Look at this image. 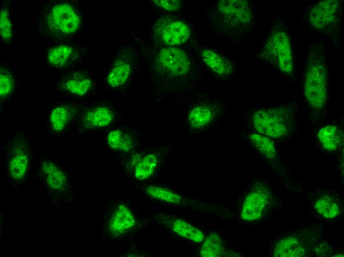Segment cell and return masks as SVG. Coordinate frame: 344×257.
<instances>
[{
  "label": "cell",
  "mask_w": 344,
  "mask_h": 257,
  "mask_svg": "<svg viewBox=\"0 0 344 257\" xmlns=\"http://www.w3.org/2000/svg\"><path fill=\"white\" fill-rule=\"evenodd\" d=\"M328 71L323 56L316 50L308 53L304 83L305 97L313 108L321 109L327 101Z\"/></svg>",
  "instance_id": "obj_1"
},
{
  "label": "cell",
  "mask_w": 344,
  "mask_h": 257,
  "mask_svg": "<svg viewBox=\"0 0 344 257\" xmlns=\"http://www.w3.org/2000/svg\"><path fill=\"white\" fill-rule=\"evenodd\" d=\"M292 109L277 106L261 109L255 111L252 116L254 128L265 136L279 138L289 132L293 121Z\"/></svg>",
  "instance_id": "obj_2"
},
{
  "label": "cell",
  "mask_w": 344,
  "mask_h": 257,
  "mask_svg": "<svg viewBox=\"0 0 344 257\" xmlns=\"http://www.w3.org/2000/svg\"><path fill=\"white\" fill-rule=\"evenodd\" d=\"M43 22L48 33L59 37L75 33L81 25L80 17L76 9L64 2L52 4L45 12Z\"/></svg>",
  "instance_id": "obj_3"
},
{
  "label": "cell",
  "mask_w": 344,
  "mask_h": 257,
  "mask_svg": "<svg viewBox=\"0 0 344 257\" xmlns=\"http://www.w3.org/2000/svg\"><path fill=\"white\" fill-rule=\"evenodd\" d=\"M261 56L283 72L292 73L293 61L291 48L289 38L283 31L275 32L268 38Z\"/></svg>",
  "instance_id": "obj_4"
},
{
  "label": "cell",
  "mask_w": 344,
  "mask_h": 257,
  "mask_svg": "<svg viewBox=\"0 0 344 257\" xmlns=\"http://www.w3.org/2000/svg\"><path fill=\"white\" fill-rule=\"evenodd\" d=\"M339 10L337 0L319 1L311 8L308 22L316 30L330 32L337 25Z\"/></svg>",
  "instance_id": "obj_5"
},
{
  "label": "cell",
  "mask_w": 344,
  "mask_h": 257,
  "mask_svg": "<svg viewBox=\"0 0 344 257\" xmlns=\"http://www.w3.org/2000/svg\"><path fill=\"white\" fill-rule=\"evenodd\" d=\"M217 9L224 21L231 28H245L249 26L253 19L250 5L246 0H220L217 4Z\"/></svg>",
  "instance_id": "obj_6"
},
{
  "label": "cell",
  "mask_w": 344,
  "mask_h": 257,
  "mask_svg": "<svg viewBox=\"0 0 344 257\" xmlns=\"http://www.w3.org/2000/svg\"><path fill=\"white\" fill-rule=\"evenodd\" d=\"M157 61L162 70L173 76L184 75L190 69V61L186 53L173 46L161 49L157 54Z\"/></svg>",
  "instance_id": "obj_7"
},
{
  "label": "cell",
  "mask_w": 344,
  "mask_h": 257,
  "mask_svg": "<svg viewBox=\"0 0 344 257\" xmlns=\"http://www.w3.org/2000/svg\"><path fill=\"white\" fill-rule=\"evenodd\" d=\"M269 203V196L266 188L257 187L246 197L242 208L241 216L243 219L250 221L260 218Z\"/></svg>",
  "instance_id": "obj_8"
},
{
  "label": "cell",
  "mask_w": 344,
  "mask_h": 257,
  "mask_svg": "<svg viewBox=\"0 0 344 257\" xmlns=\"http://www.w3.org/2000/svg\"><path fill=\"white\" fill-rule=\"evenodd\" d=\"M29 156L25 147L16 144L11 153L8 163V172L14 181H21L25 177L29 166Z\"/></svg>",
  "instance_id": "obj_9"
},
{
  "label": "cell",
  "mask_w": 344,
  "mask_h": 257,
  "mask_svg": "<svg viewBox=\"0 0 344 257\" xmlns=\"http://www.w3.org/2000/svg\"><path fill=\"white\" fill-rule=\"evenodd\" d=\"M135 224L133 213L125 205H120L116 209L108 223L109 231L116 236L128 232Z\"/></svg>",
  "instance_id": "obj_10"
},
{
  "label": "cell",
  "mask_w": 344,
  "mask_h": 257,
  "mask_svg": "<svg viewBox=\"0 0 344 257\" xmlns=\"http://www.w3.org/2000/svg\"><path fill=\"white\" fill-rule=\"evenodd\" d=\"M190 35L189 26L184 22L176 20L165 25L161 33L163 42L168 46H175L184 43Z\"/></svg>",
  "instance_id": "obj_11"
},
{
  "label": "cell",
  "mask_w": 344,
  "mask_h": 257,
  "mask_svg": "<svg viewBox=\"0 0 344 257\" xmlns=\"http://www.w3.org/2000/svg\"><path fill=\"white\" fill-rule=\"evenodd\" d=\"M114 118V113L110 108L104 106H97L85 113L83 125L86 128H103L111 124Z\"/></svg>",
  "instance_id": "obj_12"
},
{
  "label": "cell",
  "mask_w": 344,
  "mask_h": 257,
  "mask_svg": "<svg viewBox=\"0 0 344 257\" xmlns=\"http://www.w3.org/2000/svg\"><path fill=\"white\" fill-rule=\"evenodd\" d=\"M42 173L48 187L55 192L64 190L67 179L64 172L51 161L44 162L42 166Z\"/></svg>",
  "instance_id": "obj_13"
},
{
  "label": "cell",
  "mask_w": 344,
  "mask_h": 257,
  "mask_svg": "<svg viewBox=\"0 0 344 257\" xmlns=\"http://www.w3.org/2000/svg\"><path fill=\"white\" fill-rule=\"evenodd\" d=\"M201 57L206 65L217 75L225 76L233 70V66L226 59L210 49L201 52Z\"/></svg>",
  "instance_id": "obj_14"
},
{
  "label": "cell",
  "mask_w": 344,
  "mask_h": 257,
  "mask_svg": "<svg viewBox=\"0 0 344 257\" xmlns=\"http://www.w3.org/2000/svg\"><path fill=\"white\" fill-rule=\"evenodd\" d=\"M273 255L276 257H301L305 256V251L297 238L289 237L276 244Z\"/></svg>",
  "instance_id": "obj_15"
},
{
  "label": "cell",
  "mask_w": 344,
  "mask_h": 257,
  "mask_svg": "<svg viewBox=\"0 0 344 257\" xmlns=\"http://www.w3.org/2000/svg\"><path fill=\"white\" fill-rule=\"evenodd\" d=\"M317 137L323 147L329 151H333L342 145L343 133L336 126L328 125L321 128Z\"/></svg>",
  "instance_id": "obj_16"
},
{
  "label": "cell",
  "mask_w": 344,
  "mask_h": 257,
  "mask_svg": "<svg viewBox=\"0 0 344 257\" xmlns=\"http://www.w3.org/2000/svg\"><path fill=\"white\" fill-rule=\"evenodd\" d=\"M171 228L180 236L196 243H201L205 238L201 230L183 219H173Z\"/></svg>",
  "instance_id": "obj_17"
},
{
  "label": "cell",
  "mask_w": 344,
  "mask_h": 257,
  "mask_svg": "<svg viewBox=\"0 0 344 257\" xmlns=\"http://www.w3.org/2000/svg\"><path fill=\"white\" fill-rule=\"evenodd\" d=\"M75 50L71 46L60 44L54 46L48 51L47 58L48 63L56 67H63L73 58Z\"/></svg>",
  "instance_id": "obj_18"
},
{
  "label": "cell",
  "mask_w": 344,
  "mask_h": 257,
  "mask_svg": "<svg viewBox=\"0 0 344 257\" xmlns=\"http://www.w3.org/2000/svg\"><path fill=\"white\" fill-rule=\"evenodd\" d=\"M131 73L129 63L125 60H117L107 77L108 85L113 87L124 85L128 80Z\"/></svg>",
  "instance_id": "obj_19"
},
{
  "label": "cell",
  "mask_w": 344,
  "mask_h": 257,
  "mask_svg": "<svg viewBox=\"0 0 344 257\" xmlns=\"http://www.w3.org/2000/svg\"><path fill=\"white\" fill-rule=\"evenodd\" d=\"M214 112L210 106L200 105L193 108L188 116L189 125L195 128H202L208 125L214 118Z\"/></svg>",
  "instance_id": "obj_20"
},
{
  "label": "cell",
  "mask_w": 344,
  "mask_h": 257,
  "mask_svg": "<svg viewBox=\"0 0 344 257\" xmlns=\"http://www.w3.org/2000/svg\"><path fill=\"white\" fill-rule=\"evenodd\" d=\"M225 252L220 236L215 232H212L205 239L200 254L203 257H218Z\"/></svg>",
  "instance_id": "obj_21"
},
{
  "label": "cell",
  "mask_w": 344,
  "mask_h": 257,
  "mask_svg": "<svg viewBox=\"0 0 344 257\" xmlns=\"http://www.w3.org/2000/svg\"><path fill=\"white\" fill-rule=\"evenodd\" d=\"M107 140L111 148L119 151L128 152L131 150L133 146L131 136L118 129L110 131Z\"/></svg>",
  "instance_id": "obj_22"
},
{
  "label": "cell",
  "mask_w": 344,
  "mask_h": 257,
  "mask_svg": "<svg viewBox=\"0 0 344 257\" xmlns=\"http://www.w3.org/2000/svg\"><path fill=\"white\" fill-rule=\"evenodd\" d=\"M73 111L68 106H60L55 108L50 115L52 128L56 132L62 131L73 117Z\"/></svg>",
  "instance_id": "obj_23"
},
{
  "label": "cell",
  "mask_w": 344,
  "mask_h": 257,
  "mask_svg": "<svg viewBox=\"0 0 344 257\" xmlns=\"http://www.w3.org/2000/svg\"><path fill=\"white\" fill-rule=\"evenodd\" d=\"M91 85V81L88 78L80 75H74L69 77L63 83V87L66 90L80 96L86 94Z\"/></svg>",
  "instance_id": "obj_24"
},
{
  "label": "cell",
  "mask_w": 344,
  "mask_h": 257,
  "mask_svg": "<svg viewBox=\"0 0 344 257\" xmlns=\"http://www.w3.org/2000/svg\"><path fill=\"white\" fill-rule=\"evenodd\" d=\"M158 164V159L154 154H149L143 157L138 162L135 169V177L144 180L154 173Z\"/></svg>",
  "instance_id": "obj_25"
},
{
  "label": "cell",
  "mask_w": 344,
  "mask_h": 257,
  "mask_svg": "<svg viewBox=\"0 0 344 257\" xmlns=\"http://www.w3.org/2000/svg\"><path fill=\"white\" fill-rule=\"evenodd\" d=\"M253 144L265 157L272 159L276 155V150L273 141L267 136L257 133L249 135Z\"/></svg>",
  "instance_id": "obj_26"
},
{
  "label": "cell",
  "mask_w": 344,
  "mask_h": 257,
  "mask_svg": "<svg viewBox=\"0 0 344 257\" xmlns=\"http://www.w3.org/2000/svg\"><path fill=\"white\" fill-rule=\"evenodd\" d=\"M146 191L155 199L172 204H180L182 197L172 190L161 186L151 185L147 187Z\"/></svg>",
  "instance_id": "obj_27"
},
{
  "label": "cell",
  "mask_w": 344,
  "mask_h": 257,
  "mask_svg": "<svg viewBox=\"0 0 344 257\" xmlns=\"http://www.w3.org/2000/svg\"><path fill=\"white\" fill-rule=\"evenodd\" d=\"M315 209L319 214L327 218H334L340 213L337 204L326 196L321 197L316 201Z\"/></svg>",
  "instance_id": "obj_28"
},
{
  "label": "cell",
  "mask_w": 344,
  "mask_h": 257,
  "mask_svg": "<svg viewBox=\"0 0 344 257\" xmlns=\"http://www.w3.org/2000/svg\"><path fill=\"white\" fill-rule=\"evenodd\" d=\"M0 32L3 40L7 41L12 37V24L9 17V11L2 7L0 12Z\"/></svg>",
  "instance_id": "obj_29"
},
{
  "label": "cell",
  "mask_w": 344,
  "mask_h": 257,
  "mask_svg": "<svg viewBox=\"0 0 344 257\" xmlns=\"http://www.w3.org/2000/svg\"><path fill=\"white\" fill-rule=\"evenodd\" d=\"M14 87L13 78L9 72L1 69L0 73V99L5 98L12 92Z\"/></svg>",
  "instance_id": "obj_30"
},
{
  "label": "cell",
  "mask_w": 344,
  "mask_h": 257,
  "mask_svg": "<svg viewBox=\"0 0 344 257\" xmlns=\"http://www.w3.org/2000/svg\"><path fill=\"white\" fill-rule=\"evenodd\" d=\"M153 1L158 6L168 11L177 10L180 5V2L178 0H154Z\"/></svg>",
  "instance_id": "obj_31"
}]
</instances>
